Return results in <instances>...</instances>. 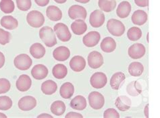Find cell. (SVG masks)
<instances>
[{
  "label": "cell",
  "mask_w": 160,
  "mask_h": 118,
  "mask_svg": "<svg viewBox=\"0 0 160 118\" xmlns=\"http://www.w3.org/2000/svg\"><path fill=\"white\" fill-rule=\"evenodd\" d=\"M52 74L53 76L57 79L64 78L68 74V69L64 64H56L53 67Z\"/></svg>",
  "instance_id": "32"
},
{
  "label": "cell",
  "mask_w": 160,
  "mask_h": 118,
  "mask_svg": "<svg viewBox=\"0 0 160 118\" xmlns=\"http://www.w3.org/2000/svg\"><path fill=\"white\" fill-rule=\"evenodd\" d=\"M70 68L76 72H80L82 71L86 67V61L85 58L81 56H76L70 60Z\"/></svg>",
  "instance_id": "14"
},
{
  "label": "cell",
  "mask_w": 160,
  "mask_h": 118,
  "mask_svg": "<svg viewBox=\"0 0 160 118\" xmlns=\"http://www.w3.org/2000/svg\"><path fill=\"white\" fill-rule=\"evenodd\" d=\"M54 1L58 3H64L66 2L67 0H54Z\"/></svg>",
  "instance_id": "49"
},
{
  "label": "cell",
  "mask_w": 160,
  "mask_h": 118,
  "mask_svg": "<svg viewBox=\"0 0 160 118\" xmlns=\"http://www.w3.org/2000/svg\"><path fill=\"white\" fill-rule=\"evenodd\" d=\"M108 82V78L106 75L103 72H96L92 75L90 78L91 85L95 88L99 89L106 85Z\"/></svg>",
  "instance_id": "9"
},
{
  "label": "cell",
  "mask_w": 160,
  "mask_h": 118,
  "mask_svg": "<svg viewBox=\"0 0 160 118\" xmlns=\"http://www.w3.org/2000/svg\"><path fill=\"white\" fill-rule=\"evenodd\" d=\"M87 100L83 96L78 95L71 101L70 107L76 110L82 111L87 107Z\"/></svg>",
  "instance_id": "26"
},
{
  "label": "cell",
  "mask_w": 160,
  "mask_h": 118,
  "mask_svg": "<svg viewBox=\"0 0 160 118\" xmlns=\"http://www.w3.org/2000/svg\"><path fill=\"white\" fill-rule=\"evenodd\" d=\"M66 118H81L83 117V116L79 113H76V112H69L66 115Z\"/></svg>",
  "instance_id": "43"
},
{
  "label": "cell",
  "mask_w": 160,
  "mask_h": 118,
  "mask_svg": "<svg viewBox=\"0 0 160 118\" xmlns=\"http://www.w3.org/2000/svg\"><path fill=\"white\" fill-rule=\"evenodd\" d=\"M46 15L50 20L56 22L62 18V12L59 7L56 6H50L46 10Z\"/></svg>",
  "instance_id": "22"
},
{
  "label": "cell",
  "mask_w": 160,
  "mask_h": 118,
  "mask_svg": "<svg viewBox=\"0 0 160 118\" xmlns=\"http://www.w3.org/2000/svg\"><path fill=\"white\" fill-rule=\"evenodd\" d=\"M45 49L41 43H36L32 44L30 47V53L35 59H41L43 57L45 54Z\"/></svg>",
  "instance_id": "29"
},
{
  "label": "cell",
  "mask_w": 160,
  "mask_h": 118,
  "mask_svg": "<svg viewBox=\"0 0 160 118\" xmlns=\"http://www.w3.org/2000/svg\"><path fill=\"white\" fill-rule=\"evenodd\" d=\"M132 101L129 97L124 95L120 96L116 99V107L121 111H126L131 107Z\"/></svg>",
  "instance_id": "18"
},
{
  "label": "cell",
  "mask_w": 160,
  "mask_h": 118,
  "mask_svg": "<svg viewBox=\"0 0 160 118\" xmlns=\"http://www.w3.org/2000/svg\"><path fill=\"white\" fill-rule=\"evenodd\" d=\"M12 100L8 96H0V110L7 111L12 107Z\"/></svg>",
  "instance_id": "37"
},
{
  "label": "cell",
  "mask_w": 160,
  "mask_h": 118,
  "mask_svg": "<svg viewBox=\"0 0 160 118\" xmlns=\"http://www.w3.org/2000/svg\"><path fill=\"white\" fill-rule=\"evenodd\" d=\"M147 42H149V34H147Z\"/></svg>",
  "instance_id": "51"
},
{
  "label": "cell",
  "mask_w": 160,
  "mask_h": 118,
  "mask_svg": "<svg viewBox=\"0 0 160 118\" xmlns=\"http://www.w3.org/2000/svg\"><path fill=\"white\" fill-rule=\"evenodd\" d=\"M38 117L39 118H40V117H51V118H52L53 116L51 115L48 114V113H43V114H41L38 116Z\"/></svg>",
  "instance_id": "47"
},
{
  "label": "cell",
  "mask_w": 160,
  "mask_h": 118,
  "mask_svg": "<svg viewBox=\"0 0 160 118\" xmlns=\"http://www.w3.org/2000/svg\"><path fill=\"white\" fill-rule=\"evenodd\" d=\"M68 16L72 20L81 19L85 20L87 18V12L84 7L78 5H73L69 8Z\"/></svg>",
  "instance_id": "8"
},
{
  "label": "cell",
  "mask_w": 160,
  "mask_h": 118,
  "mask_svg": "<svg viewBox=\"0 0 160 118\" xmlns=\"http://www.w3.org/2000/svg\"><path fill=\"white\" fill-rule=\"evenodd\" d=\"M98 6L103 12H110L116 7V0H99Z\"/></svg>",
  "instance_id": "34"
},
{
  "label": "cell",
  "mask_w": 160,
  "mask_h": 118,
  "mask_svg": "<svg viewBox=\"0 0 160 118\" xmlns=\"http://www.w3.org/2000/svg\"><path fill=\"white\" fill-rule=\"evenodd\" d=\"M58 89V85L56 82L52 81V80H48L43 82L41 84V91L45 95H51L54 94Z\"/></svg>",
  "instance_id": "28"
},
{
  "label": "cell",
  "mask_w": 160,
  "mask_h": 118,
  "mask_svg": "<svg viewBox=\"0 0 160 118\" xmlns=\"http://www.w3.org/2000/svg\"><path fill=\"white\" fill-rule=\"evenodd\" d=\"M35 2L39 6L44 7L48 5L49 0H35Z\"/></svg>",
  "instance_id": "44"
},
{
  "label": "cell",
  "mask_w": 160,
  "mask_h": 118,
  "mask_svg": "<svg viewBox=\"0 0 160 118\" xmlns=\"http://www.w3.org/2000/svg\"><path fill=\"white\" fill-rule=\"evenodd\" d=\"M16 5L20 10L27 11L31 7V0H16Z\"/></svg>",
  "instance_id": "38"
},
{
  "label": "cell",
  "mask_w": 160,
  "mask_h": 118,
  "mask_svg": "<svg viewBox=\"0 0 160 118\" xmlns=\"http://www.w3.org/2000/svg\"><path fill=\"white\" fill-rule=\"evenodd\" d=\"M70 51L65 46H60L57 47L54 49L53 52V57L55 60L60 61H66L70 57Z\"/></svg>",
  "instance_id": "16"
},
{
  "label": "cell",
  "mask_w": 160,
  "mask_h": 118,
  "mask_svg": "<svg viewBox=\"0 0 160 118\" xmlns=\"http://www.w3.org/2000/svg\"><path fill=\"white\" fill-rule=\"evenodd\" d=\"M131 12V5L128 2H122L116 10V14L120 18H125L128 17Z\"/></svg>",
  "instance_id": "25"
},
{
  "label": "cell",
  "mask_w": 160,
  "mask_h": 118,
  "mask_svg": "<svg viewBox=\"0 0 160 118\" xmlns=\"http://www.w3.org/2000/svg\"><path fill=\"white\" fill-rule=\"evenodd\" d=\"M125 79L126 76L122 71H118V72L113 74L110 79V86L112 89L116 91L118 90Z\"/></svg>",
  "instance_id": "21"
},
{
  "label": "cell",
  "mask_w": 160,
  "mask_h": 118,
  "mask_svg": "<svg viewBox=\"0 0 160 118\" xmlns=\"http://www.w3.org/2000/svg\"><path fill=\"white\" fill-rule=\"evenodd\" d=\"M104 118H119L120 114L115 109H108L104 111Z\"/></svg>",
  "instance_id": "41"
},
{
  "label": "cell",
  "mask_w": 160,
  "mask_h": 118,
  "mask_svg": "<svg viewBox=\"0 0 160 118\" xmlns=\"http://www.w3.org/2000/svg\"><path fill=\"white\" fill-rule=\"evenodd\" d=\"M6 118L7 117V116L6 115H5V114H3V113H0V118Z\"/></svg>",
  "instance_id": "50"
},
{
  "label": "cell",
  "mask_w": 160,
  "mask_h": 118,
  "mask_svg": "<svg viewBox=\"0 0 160 118\" xmlns=\"http://www.w3.org/2000/svg\"><path fill=\"white\" fill-rule=\"evenodd\" d=\"M136 5L138 7H147L149 6V0H134Z\"/></svg>",
  "instance_id": "42"
},
{
  "label": "cell",
  "mask_w": 160,
  "mask_h": 118,
  "mask_svg": "<svg viewBox=\"0 0 160 118\" xmlns=\"http://www.w3.org/2000/svg\"><path fill=\"white\" fill-rule=\"evenodd\" d=\"M107 28L111 35L115 37H121L124 35L126 28L121 21L117 19H109L107 23Z\"/></svg>",
  "instance_id": "2"
},
{
  "label": "cell",
  "mask_w": 160,
  "mask_h": 118,
  "mask_svg": "<svg viewBox=\"0 0 160 118\" xmlns=\"http://www.w3.org/2000/svg\"><path fill=\"white\" fill-rule=\"evenodd\" d=\"M0 9L3 13H12L15 9L14 3L12 0H1V2H0Z\"/></svg>",
  "instance_id": "35"
},
{
  "label": "cell",
  "mask_w": 160,
  "mask_h": 118,
  "mask_svg": "<svg viewBox=\"0 0 160 118\" xmlns=\"http://www.w3.org/2000/svg\"><path fill=\"white\" fill-rule=\"evenodd\" d=\"M2 27H4L8 30H14L18 26V22L13 16H6L2 17L0 21Z\"/></svg>",
  "instance_id": "24"
},
{
  "label": "cell",
  "mask_w": 160,
  "mask_h": 118,
  "mask_svg": "<svg viewBox=\"0 0 160 118\" xmlns=\"http://www.w3.org/2000/svg\"><path fill=\"white\" fill-rule=\"evenodd\" d=\"M27 23L33 28H39L43 26L45 23V17L41 12L32 10L27 14Z\"/></svg>",
  "instance_id": "3"
},
{
  "label": "cell",
  "mask_w": 160,
  "mask_h": 118,
  "mask_svg": "<svg viewBox=\"0 0 160 118\" xmlns=\"http://www.w3.org/2000/svg\"><path fill=\"white\" fill-rule=\"evenodd\" d=\"M49 70L48 67L43 64H38L32 67L31 75L36 80H43L48 76Z\"/></svg>",
  "instance_id": "17"
},
{
  "label": "cell",
  "mask_w": 160,
  "mask_h": 118,
  "mask_svg": "<svg viewBox=\"0 0 160 118\" xmlns=\"http://www.w3.org/2000/svg\"><path fill=\"white\" fill-rule=\"evenodd\" d=\"M100 47L103 52L112 53L116 48V43L113 38L108 37L103 39Z\"/></svg>",
  "instance_id": "23"
},
{
  "label": "cell",
  "mask_w": 160,
  "mask_h": 118,
  "mask_svg": "<svg viewBox=\"0 0 160 118\" xmlns=\"http://www.w3.org/2000/svg\"><path fill=\"white\" fill-rule=\"evenodd\" d=\"M127 93L132 96H137L142 92V87L141 84L138 81H132L130 82L126 87Z\"/></svg>",
  "instance_id": "31"
},
{
  "label": "cell",
  "mask_w": 160,
  "mask_h": 118,
  "mask_svg": "<svg viewBox=\"0 0 160 118\" xmlns=\"http://www.w3.org/2000/svg\"><path fill=\"white\" fill-rule=\"evenodd\" d=\"M39 37L43 43L48 47H52L57 44V39L54 31L49 27H45L40 29Z\"/></svg>",
  "instance_id": "1"
},
{
  "label": "cell",
  "mask_w": 160,
  "mask_h": 118,
  "mask_svg": "<svg viewBox=\"0 0 160 118\" xmlns=\"http://www.w3.org/2000/svg\"><path fill=\"white\" fill-rule=\"evenodd\" d=\"M76 2L81 3H87L88 2H89L90 0H75Z\"/></svg>",
  "instance_id": "48"
},
{
  "label": "cell",
  "mask_w": 160,
  "mask_h": 118,
  "mask_svg": "<svg viewBox=\"0 0 160 118\" xmlns=\"http://www.w3.org/2000/svg\"><path fill=\"white\" fill-rule=\"evenodd\" d=\"M11 39V35L9 32L0 28V45H5L9 43Z\"/></svg>",
  "instance_id": "39"
},
{
  "label": "cell",
  "mask_w": 160,
  "mask_h": 118,
  "mask_svg": "<svg viewBox=\"0 0 160 118\" xmlns=\"http://www.w3.org/2000/svg\"><path fill=\"white\" fill-rule=\"evenodd\" d=\"M105 15L102 11L96 10L92 12L89 17V22L91 26L93 28H99L104 24Z\"/></svg>",
  "instance_id": "11"
},
{
  "label": "cell",
  "mask_w": 160,
  "mask_h": 118,
  "mask_svg": "<svg viewBox=\"0 0 160 118\" xmlns=\"http://www.w3.org/2000/svg\"><path fill=\"white\" fill-rule=\"evenodd\" d=\"M146 49L141 43H135L128 49V56L133 60H138L145 56Z\"/></svg>",
  "instance_id": "13"
},
{
  "label": "cell",
  "mask_w": 160,
  "mask_h": 118,
  "mask_svg": "<svg viewBox=\"0 0 160 118\" xmlns=\"http://www.w3.org/2000/svg\"><path fill=\"white\" fill-rule=\"evenodd\" d=\"M88 100L91 107L96 110L102 109L105 104L104 96L99 92L93 91L91 92L88 96Z\"/></svg>",
  "instance_id": "6"
},
{
  "label": "cell",
  "mask_w": 160,
  "mask_h": 118,
  "mask_svg": "<svg viewBox=\"0 0 160 118\" xmlns=\"http://www.w3.org/2000/svg\"><path fill=\"white\" fill-rule=\"evenodd\" d=\"M18 105L22 111H31L37 106V100L32 96H26L19 100Z\"/></svg>",
  "instance_id": "10"
},
{
  "label": "cell",
  "mask_w": 160,
  "mask_h": 118,
  "mask_svg": "<svg viewBox=\"0 0 160 118\" xmlns=\"http://www.w3.org/2000/svg\"><path fill=\"white\" fill-rule=\"evenodd\" d=\"M53 31L58 38L62 42H68L70 40L72 35L68 27L64 23H58L54 26Z\"/></svg>",
  "instance_id": "5"
},
{
  "label": "cell",
  "mask_w": 160,
  "mask_h": 118,
  "mask_svg": "<svg viewBox=\"0 0 160 118\" xmlns=\"http://www.w3.org/2000/svg\"><path fill=\"white\" fill-rule=\"evenodd\" d=\"M88 64L92 69H98L103 64V57L101 53L93 51L91 52L87 58Z\"/></svg>",
  "instance_id": "7"
},
{
  "label": "cell",
  "mask_w": 160,
  "mask_h": 118,
  "mask_svg": "<svg viewBox=\"0 0 160 118\" xmlns=\"http://www.w3.org/2000/svg\"><path fill=\"white\" fill-rule=\"evenodd\" d=\"M14 64L16 68L24 71L30 68L32 64V60L27 54H20L15 57Z\"/></svg>",
  "instance_id": "4"
},
{
  "label": "cell",
  "mask_w": 160,
  "mask_h": 118,
  "mask_svg": "<svg viewBox=\"0 0 160 118\" xmlns=\"http://www.w3.org/2000/svg\"><path fill=\"white\" fill-rule=\"evenodd\" d=\"M128 73L132 76L138 77L142 74L144 71V67L140 62L134 61L130 64L128 66Z\"/></svg>",
  "instance_id": "30"
},
{
  "label": "cell",
  "mask_w": 160,
  "mask_h": 118,
  "mask_svg": "<svg viewBox=\"0 0 160 118\" xmlns=\"http://www.w3.org/2000/svg\"><path fill=\"white\" fill-rule=\"evenodd\" d=\"M72 31L77 35H81L87 30V25L83 20H76L71 24Z\"/></svg>",
  "instance_id": "19"
},
{
  "label": "cell",
  "mask_w": 160,
  "mask_h": 118,
  "mask_svg": "<svg viewBox=\"0 0 160 118\" xmlns=\"http://www.w3.org/2000/svg\"><path fill=\"white\" fill-rule=\"evenodd\" d=\"M74 92V85L70 82H65L62 84L60 89V94L62 98L68 99L72 96Z\"/></svg>",
  "instance_id": "27"
},
{
  "label": "cell",
  "mask_w": 160,
  "mask_h": 118,
  "mask_svg": "<svg viewBox=\"0 0 160 118\" xmlns=\"http://www.w3.org/2000/svg\"><path fill=\"white\" fill-rule=\"evenodd\" d=\"M101 39V35L98 31H91L84 36L82 42L87 47H95L99 43Z\"/></svg>",
  "instance_id": "12"
},
{
  "label": "cell",
  "mask_w": 160,
  "mask_h": 118,
  "mask_svg": "<svg viewBox=\"0 0 160 118\" xmlns=\"http://www.w3.org/2000/svg\"><path fill=\"white\" fill-rule=\"evenodd\" d=\"M147 19H148L147 14L145 11L141 10L134 12L131 17L132 23L135 25H138V26L145 24L147 22Z\"/></svg>",
  "instance_id": "20"
},
{
  "label": "cell",
  "mask_w": 160,
  "mask_h": 118,
  "mask_svg": "<svg viewBox=\"0 0 160 118\" xmlns=\"http://www.w3.org/2000/svg\"><path fill=\"white\" fill-rule=\"evenodd\" d=\"M11 84L8 79L0 78V94L6 93L10 91Z\"/></svg>",
  "instance_id": "40"
},
{
  "label": "cell",
  "mask_w": 160,
  "mask_h": 118,
  "mask_svg": "<svg viewBox=\"0 0 160 118\" xmlns=\"http://www.w3.org/2000/svg\"><path fill=\"white\" fill-rule=\"evenodd\" d=\"M32 85L31 78L27 74H22L18 78L16 83L17 89L21 92H26L30 89Z\"/></svg>",
  "instance_id": "15"
},
{
  "label": "cell",
  "mask_w": 160,
  "mask_h": 118,
  "mask_svg": "<svg viewBox=\"0 0 160 118\" xmlns=\"http://www.w3.org/2000/svg\"><path fill=\"white\" fill-rule=\"evenodd\" d=\"M5 61H6L5 56H4L3 53L0 52V68H2V67L4 66V64H5Z\"/></svg>",
  "instance_id": "45"
},
{
  "label": "cell",
  "mask_w": 160,
  "mask_h": 118,
  "mask_svg": "<svg viewBox=\"0 0 160 118\" xmlns=\"http://www.w3.org/2000/svg\"><path fill=\"white\" fill-rule=\"evenodd\" d=\"M127 37L132 41H138L142 37V31L138 27H131L127 32Z\"/></svg>",
  "instance_id": "36"
},
{
  "label": "cell",
  "mask_w": 160,
  "mask_h": 118,
  "mask_svg": "<svg viewBox=\"0 0 160 118\" xmlns=\"http://www.w3.org/2000/svg\"><path fill=\"white\" fill-rule=\"evenodd\" d=\"M145 116L146 117H149V105L147 104L145 107Z\"/></svg>",
  "instance_id": "46"
},
{
  "label": "cell",
  "mask_w": 160,
  "mask_h": 118,
  "mask_svg": "<svg viewBox=\"0 0 160 118\" xmlns=\"http://www.w3.org/2000/svg\"><path fill=\"white\" fill-rule=\"evenodd\" d=\"M66 111V105L62 101H56L51 105V111L54 115L60 116Z\"/></svg>",
  "instance_id": "33"
}]
</instances>
